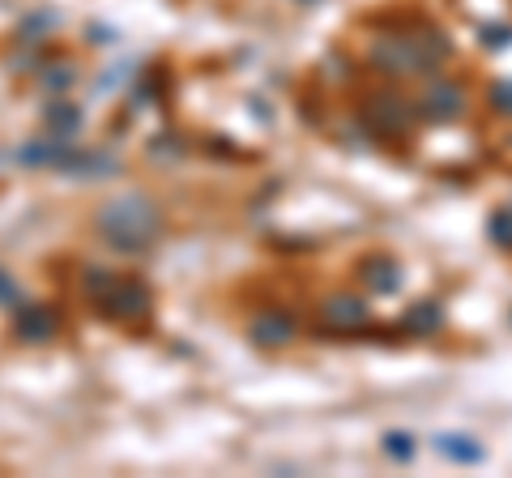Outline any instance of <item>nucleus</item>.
<instances>
[{
	"label": "nucleus",
	"instance_id": "nucleus-1",
	"mask_svg": "<svg viewBox=\"0 0 512 478\" xmlns=\"http://www.w3.org/2000/svg\"><path fill=\"white\" fill-rule=\"evenodd\" d=\"M103 231L111 244H124V248H146L154 231H158V214L150 210L146 197H124L116 205L103 210Z\"/></svg>",
	"mask_w": 512,
	"mask_h": 478
}]
</instances>
